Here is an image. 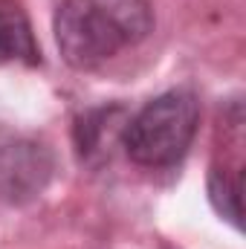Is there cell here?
<instances>
[{
	"label": "cell",
	"instance_id": "obj_6",
	"mask_svg": "<svg viewBox=\"0 0 246 249\" xmlns=\"http://www.w3.org/2000/svg\"><path fill=\"white\" fill-rule=\"evenodd\" d=\"M244 165L238 162H214L209 171V200L214 212L241 229V183H244Z\"/></svg>",
	"mask_w": 246,
	"mask_h": 249
},
{
	"label": "cell",
	"instance_id": "obj_1",
	"mask_svg": "<svg viewBox=\"0 0 246 249\" xmlns=\"http://www.w3.org/2000/svg\"><path fill=\"white\" fill-rule=\"evenodd\" d=\"M154 29L148 0H64L55 12V44L75 70H96L142 44Z\"/></svg>",
	"mask_w": 246,
	"mask_h": 249
},
{
	"label": "cell",
	"instance_id": "obj_2",
	"mask_svg": "<svg viewBox=\"0 0 246 249\" xmlns=\"http://www.w3.org/2000/svg\"><path fill=\"white\" fill-rule=\"evenodd\" d=\"M200 124V102L188 90H168L133 113L122 133V148L136 165L168 168L180 162Z\"/></svg>",
	"mask_w": 246,
	"mask_h": 249
},
{
	"label": "cell",
	"instance_id": "obj_3",
	"mask_svg": "<svg viewBox=\"0 0 246 249\" xmlns=\"http://www.w3.org/2000/svg\"><path fill=\"white\" fill-rule=\"evenodd\" d=\"M55 174V157L44 142L15 139L0 145V200L29 203L44 194Z\"/></svg>",
	"mask_w": 246,
	"mask_h": 249
},
{
	"label": "cell",
	"instance_id": "obj_5",
	"mask_svg": "<svg viewBox=\"0 0 246 249\" xmlns=\"http://www.w3.org/2000/svg\"><path fill=\"white\" fill-rule=\"evenodd\" d=\"M0 64H41V47L18 0H0Z\"/></svg>",
	"mask_w": 246,
	"mask_h": 249
},
{
	"label": "cell",
	"instance_id": "obj_4",
	"mask_svg": "<svg viewBox=\"0 0 246 249\" xmlns=\"http://www.w3.org/2000/svg\"><path fill=\"white\" fill-rule=\"evenodd\" d=\"M127 119L130 116H127V110L122 105L96 107V110H87L84 116H78V122H75V148H78L81 162L102 165L105 160H110L113 145L122 142Z\"/></svg>",
	"mask_w": 246,
	"mask_h": 249
}]
</instances>
